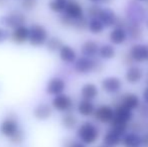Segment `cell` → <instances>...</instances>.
I'll list each match as a JSON object with an SVG mask.
<instances>
[{"instance_id": "cell-1", "label": "cell", "mask_w": 148, "mask_h": 147, "mask_svg": "<svg viewBox=\"0 0 148 147\" xmlns=\"http://www.w3.org/2000/svg\"><path fill=\"white\" fill-rule=\"evenodd\" d=\"M76 135L79 141L85 145H93L100 137V129L95 123L91 121H84L76 129Z\"/></svg>"}, {"instance_id": "cell-2", "label": "cell", "mask_w": 148, "mask_h": 147, "mask_svg": "<svg viewBox=\"0 0 148 147\" xmlns=\"http://www.w3.org/2000/svg\"><path fill=\"white\" fill-rule=\"evenodd\" d=\"M125 15L128 22L141 25L142 22L146 19L147 10L140 2L132 0L127 4V7L125 8Z\"/></svg>"}, {"instance_id": "cell-3", "label": "cell", "mask_w": 148, "mask_h": 147, "mask_svg": "<svg viewBox=\"0 0 148 147\" xmlns=\"http://www.w3.org/2000/svg\"><path fill=\"white\" fill-rule=\"evenodd\" d=\"M74 70L79 75H89L92 73H98L103 69V65L94 57H80L76 59L74 64Z\"/></svg>"}, {"instance_id": "cell-4", "label": "cell", "mask_w": 148, "mask_h": 147, "mask_svg": "<svg viewBox=\"0 0 148 147\" xmlns=\"http://www.w3.org/2000/svg\"><path fill=\"white\" fill-rule=\"evenodd\" d=\"M26 21V15L20 10H11L0 17V24L2 27L11 30L20 25H24Z\"/></svg>"}, {"instance_id": "cell-5", "label": "cell", "mask_w": 148, "mask_h": 147, "mask_svg": "<svg viewBox=\"0 0 148 147\" xmlns=\"http://www.w3.org/2000/svg\"><path fill=\"white\" fill-rule=\"evenodd\" d=\"M49 31L47 29L39 23H33L29 26V36L28 43L31 46L39 47L45 44L49 39Z\"/></svg>"}, {"instance_id": "cell-6", "label": "cell", "mask_w": 148, "mask_h": 147, "mask_svg": "<svg viewBox=\"0 0 148 147\" xmlns=\"http://www.w3.org/2000/svg\"><path fill=\"white\" fill-rule=\"evenodd\" d=\"M19 130H21L19 120L14 114H9L0 122V134L7 139H10Z\"/></svg>"}, {"instance_id": "cell-7", "label": "cell", "mask_w": 148, "mask_h": 147, "mask_svg": "<svg viewBox=\"0 0 148 147\" xmlns=\"http://www.w3.org/2000/svg\"><path fill=\"white\" fill-rule=\"evenodd\" d=\"M51 106L53 110L60 112V113H68V112H72L73 108H74V100L71 96L64 93V94L53 97Z\"/></svg>"}, {"instance_id": "cell-8", "label": "cell", "mask_w": 148, "mask_h": 147, "mask_svg": "<svg viewBox=\"0 0 148 147\" xmlns=\"http://www.w3.org/2000/svg\"><path fill=\"white\" fill-rule=\"evenodd\" d=\"M101 89L108 95H116L122 90L123 82L117 76L105 77L101 81Z\"/></svg>"}, {"instance_id": "cell-9", "label": "cell", "mask_w": 148, "mask_h": 147, "mask_svg": "<svg viewBox=\"0 0 148 147\" xmlns=\"http://www.w3.org/2000/svg\"><path fill=\"white\" fill-rule=\"evenodd\" d=\"M133 63L142 64L148 62V44L146 43H134L130 46L128 51Z\"/></svg>"}, {"instance_id": "cell-10", "label": "cell", "mask_w": 148, "mask_h": 147, "mask_svg": "<svg viewBox=\"0 0 148 147\" xmlns=\"http://www.w3.org/2000/svg\"><path fill=\"white\" fill-rule=\"evenodd\" d=\"M66 89V83L60 77H53L47 83L45 91L49 96L56 97L58 95L64 94Z\"/></svg>"}, {"instance_id": "cell-11", "label": "cell", "mask_w": 148, "mask_h": 147, "mask_svg": "<svg viewBox=\"0 0 148 147\" xmlns=\"http://www.w3.org/2000/svg\"><path fill=\"white\" fill-rule=\"evenodd\" d=\"M94 118L101 124H110L114 117V108L110 105H100L96 107Z\"/></svg>"}, {"instance_id": "cell-12", "label": "cell", "mask_w": 148, "mask_h": 147, "mask_svg": "<svg viewBox=\"0 0 148 147\" xmlns=\"http://www.w3.org/2000/svg\"><path fill=\"white\" fill-rule=\"evenodd\" d=\"M62 14L69 17L70 19L77 20L85 16V9L82 4L77 0H69Z\"/></svg>"}, {"instance_id": "cell-13", "label": "cell", "mask_w": 148, "mask_h": 147, "mask_svg": "<svg viewBox=\"0 0 148 147\" xmlns=\"http://www.w3.org/2000/svg\"><path fill=\"white\" fill-rule=\"evenodd\" d=\"M140 104H141V100L138 95L132 92H127L119 97L118 103L116 105H121V106L127 108L128 110L134 111L138 109Z\"/></svg>"}, {"instance_id": "cell-14", "label": "cell", "mask_w": 148, "mask_h": 147, "mask_svg": "<svg viewBox=\"0 0 148 147\" xmlns=\"http://www.w3.org/2000/svg\"><path fill=\"white\" fill-rule=\"evenodd\" d=\"M144 78V71L139 66L132 65L127 68L124 74V79L128 84L136 85L140 83Z\"/></svg>"}, {"instance_id": "cell-15", "label": "cell", "mask_w": 148, "mask_h": 147, "mask_svg": "<svg viewBox=\"0 0 148 147\" xmlns=\"http://www.w3.org/2000/svg\"><path fill=\"white\" fill-rule=\"evenodd\" d=\"M53 109L49 103H39L32 110V116L37 121H47L51 118Z\"/></svg>"}, {"instance_id": "cell-16", "label": "cell", "mask_w": 148, "mask_h": 147, "mask_svg": "<svg viewBox=\"0 0 148 147\" xmlns=\"http://www.w3.org/2000/svg\"><path fill=\"white\" fill-rule=\"evenodd\" d=\"M118 15L114 9L110 7H102L101 11L98 16V19L102 22V24L104 25L105 28L109 27H114L117 21Z\"/></svg>"}, {"instance_id": "cell-17", "label": "cell", "mask_w": 148, "mask_h": 147, "mask_svg": "<svg viewBox=\"0 0 148 147\" xmlns=\"http://www.w3.org/2000/svg\"><path fill=\"white\" fill-rule=\"evenodd\" d=\"M132 119H133V111L128 110L127 108L121 106V105H116L114 107V117L113 120H112L113 123L130 124Z\"/></svg>"}, {"instance_id": "cell-18", "label": "cell", "mask_w": 148, "mask_h": 147, "mask_svg": "<svg viewBox=\"0 0 148 147\" xmlns=\"http://www.w3.org/2000/svg\"><path fill=\"white\" fill-rule=\"evenodd\" d=\"M28 36H29V27L24 24L12 29L9 38L15 44H24L28 42Z\"/></svg>"}, {"instance_id": "cell-19", "label": "cell", "mask_w": 148, "mask_h": 147, "mask_svg": "<svg viewBox=\"0 0 148 147\" xmlns=\"http://www.w3.org/2000/svg\"><path fill=\"white\" fill-rule=\"evenodd\" d=\"M58 53H59L60 59L66 65H73L76 62V59H78L76 49L70 44H64V43Z\"/></svg>"}, {"instance_id": "cell-20", "label": "cell", "mask_w": 148, "mask_h": 147, "mask_svg": "<svg viewBox=\"0 0 148 147\" xmlns=\"http://www.w3.org/2000/svg\"><path fill=\"white\" fill-rule=\"evenodd\" d=\"M99 43L96 40L93 39H88V40H85L84 42L81 45V55L82 57H96L98 55V51H99Z\"/></svg>"}, {"instance_id": "cell-21", "label": "cell", "mask_w": 148, "mask_h": 147, "mask_svg": "<svg viewBox=\"0 0 148 147\" xmlns=\"http://www.w3.org/2000/svg\"><path fill=\"white\" fill-rule=\"evenodd\" d=\"M99 93V87L94 83H85L80 91L82 99L88 101H94L95 99H97Z\"/></svg>"}, {"instance_id": "cell-22", "label": "cell", "mask_w": 148, "mask_h": 147, "mask_svg": "<svg viewBox=\"0 0 148 147\" xmlns=\"http://www.w3.org/2000/svg\"><path fill=\"white\" fill-rule=\"evenodd\" d=\"M121 144L123 147H141L142 145V137L137 132H127L122 136Z\"/></svg>"}, {"instance_id": "cell-23", "label": "cell", "mask_w": 148, "mask_h": 147, "mask_svg": "<svg viewBox=\"0 0 148 147\" xmlns=\"http://www.w3.org/2000/svg\"><path fill=\"white\" fill-rule=\"evenodd\" d=\"M128 39L125 28L113 27L109 34V41L112 45H122Z\"/></svg>"}, {"instance_id": "cell-24", "label": "cell", "mask_w": 148, "mask_h": 147, "mask_svg": "<svg viewBox=\"0 0 148 147\" xmlns=\"http://www.w3.org/2000/svg\"><path fill=\"white\" fill-rule=\"evenodd\" d=\"M60 124H62V128L69 130V131H72V130L77 129V127L79 126V118L73 112L64 113V115L60 118Z\"/></svg>"}, {"instance_id": "cell-25", "label": "cell", "mask_w": 148, "mask_h": 147, "mask_svg": "<svg viewBox=\"0 0 148 147\" xmlns=\"http://www.w3.org/2000/svg\"><path fill=\"white\" fill-rule=\"evenodd\" d=\"M95 110H96V106L93 101H88L82 99L78 103V105H77V112L82 117H86V118L91 117V116L94 115Z\"/></svg>"}, {"instance_id": "cell-26", "label": "cell", "mask_w": 148, "mask_h": 147, "mask_svg": "<svg viewBox=\"0 0 148 147\" xmlns=\"http://www.w3.org/2000/svg\"><path fill=\"white\" fill-rule=\"evenodd\" d=\"M125 30H126L128 38H130L131 40H139L143 36V29L140 24L131 23V22L127 21V25L125 27Z\"/></svg>"}, {"instance_id": "cell-27", "label": "cell", "mask_w": 148, "mask_h": 147, "mask_svg": "<svg viewBox=\"0 0 148 147\" xmlns=\"http://www.w3.org/2000/svg\"><path fill=\"white\" fill-rule=\"evenodd\" d=\"M122 136L114 130L109 129L103 136V144L108 147H117L121 144Z\"/></svg>"}, {"instance_id": "cell-28", "label": "cell", "mask_w": 148, "mask_h": 147, "mask_svg": "<svg viewBox=\"0 0 148 147\" xmlns=\"http://www.w3.org/2000/svg\"><path fill=\"white\" fill-rule=\"evenodd\" d=\"M98 55L100 59L109 61V59H113L117 55V51H116L115 46L112 45L111 43H104L99 46Z\"/></svg>"}, {"instance_id": "cell-29", "label": "cell", "mask_w": 148, "mask_h": 147, "mask_svg": "<svg viewBox=\"0 0 148 147\" xmlns=\"http://www.w3.org/2000/svg\"><path fill=\"white\" fill-rule=\"evenodd\" d=\"M62 44H64V42H62V40L60 37L49 36L45 45L49 53H58L60 47L62 46Z\"/></svg>"}, {"instance_id": "cell-30", "label": "cell", "mask_w": 148, "mask_h": 147, "mask_svg": "<svg viewBox=\"0 0 148 147\" xmlns=\"http://www.w3.org/2000/svg\"><path fill=\"white\" fill-rule=\"evenodd\" d=\"M87 29H88L92 34L97 36V34H101L102 32L104 31L105 27H104L102 22L100 21L98 18H92V19H89Z\"/></svg>"}, {"instance_id": "cell-31", "label": "cell", "mask_w": 148, "mask_h": 147, "mask_svg": "<svg viewBox=\"0 0 148 147\" xmlns=\"http://www.w3.org/2000/svg\"><path fill=\"white\" fill-rule=\"evenodd\" d=\"M69 0H51L49 2V8L55 13H62Z\"/></svg>"}, {"instance_id": "cell-32", "label": "cell", "mask_w": 148, "mask_h": 147, "mask_svg": "<svg viewBox=\"0 0 148 147\" xmlns=\"http://www.w3.org/2000/svg\"><path fill=\"white\" fill-rule=\"evenodd\" d=\"M101 9H102V7L99 5V4H91V5H89L86 9L87 18H88V19L98 18Z\"/></svg>"}, {"instance_id": "cell-33", "label": "cell", "mask_w": 148, "mask_h": 147, "mask_svg": "<svg viewBox=\"0 0 148 147\" xmlns=\"http://www.w3.org/2000/svg\"><path fill=\"white\" fill-rule=\"evenodd\" d=\"M24 140H25V133H24V131L21 129V130H19L15 135L12 136L10 139H8V141L11 144H13V145H20V144L23 143Z\"/></svg>"}, {"instance_id": "cell-34", "label": "cell", "mask_w": 148, "mask_h": 147, "mask_svg": "<svg viewBox=\"0 0 148 147\" xmlns=\"http://www.w3.org/2000/svg\"><path fill=\"white\" fill-rule=\"evenodd\" d=\"M20 6L24 11H32L37 6V0H21Z\"/></svg>"}, {"instance_id": "cell-35", "label": "cell", "mask_w": 148, "mask_h": 147, "mask_svg": "<svg viewBox=\"0 0 148 147\" xmlns=\"http://www.w3.org/2000/svg\"><path fill=\"white\" fill-rule=\"evenodd\" d=\"M137 110H138V113L141 117L144 118V119H148V104H146V103L142 104L141 103Z\"/></svg>"}, {"instance_id": "cell-36", "label": "cell", "mask_w": 148, "mask_h": 147, "mask_svg": "<svg viewBox=\"0 0 148 147\" xmlns=\"http://www.w3.org/2000/svg\"><path fill=\"white\" fill-rule=\"evenodd\" d=\"M64 147H87V145H85L84 143H82L79 140L69 139L64 142Z\"/></svg>"}, {"instance_id": "cell-37", "label": "cell", "mask_w": 148, "mask_h": 147, "mask_svg": "<svg viewBox=\"0 0 148 147\" xmlns=\"http://www.w3.org/2000/svg\"><path fill=\"white\" fill-rule=\"evenodd\" d=\"M9 36H10V34H9V31H8V29L2 27V26L0 25V43H3L4 41L9 39Z\"/></svg>"}, {"instance_id": "cell-38", "label": "cell", "mask_w": 148, "mask_h": 147, "mask_svg": "<svg viewBox=\"0 0 148 147\" xmlns=\"http://www.w3.org/2000/svg\"><path fill=\"white\" fill-rule=\"evenodd\" d=\"M122 62H123V64L124 65H127L129 67V66H132L133 64V61L131 59V57H130V55H128V53H124L123 55V57H122Z\"/></svg>"}, {"instance_id": "cell-39", "label": "cell", "mask_w": 148, "mask_h": 147, "mask_svg": "<svg viewBox=\"0 0 148 147\" xmlns=\"http://www.w3.org/2000/svg\"><path fill=\"white\" fill-rule=\"evenodd\" d=\"M142 99H143V103H146V104H148V86L144 89V90H143Z\"/></svg>"}, {"instance_id": "cell-40", "label": "cell", "mask_w": 148, "mask_h": 147, "mask_svg": "<svg viewBox=\"0 0 148 147\" xmlns=\"http://www.w3.org/2000/svg\"><path fill=\"white\" fill-rule=\"evenodd\" d=\"M142 137V145L143 147H148V133L144 134L143 136H141Z\"/></svg>"}, {"instance_id": "cell-41", "label": "cell", "mask_w": 148, "mask_h": 147, "mask_svg": "<svg viewBox=\"0 0 148 147\" xmlns=\"http://www.w3.org/2000/svg\"><path fill=\"white\" fill-rule=\"evenodd\" d=\"M88 1L92 4H99L102 2V0H88Z\"/></svg>"}, {"instance_id": "cell-42", "label": "cell", "mask_w": 148, "mask_h": 147, "mask_svg": "<svg viewBox=\"0 0 148 147\" xmlns=\"http://www.w3.org/2000/svg\"><path fill=\"white\" fill-rule=\"evenodd\" d=\"M6 3H7V0H0V7L4 6Z\"/></svg>"}, {"instance_id": "cell-43", "label": "cell", "mask_w": 148, "mask_h": 147, "mask_svg": "<svg viewBox=\"0 0 148 147\" xmlns=\"http://www.w3.org/2000/svg\"><path fill=\"white\" fill-rule=\"evenodd\" d=\"M136 1H138V2H146V1H148V0H136Z\"/></svg>"}, {"instance_id": "cell-44", "label": "cell", "mask_w": 148, "mask_h": 147, "mask_svg": "<svg viewBox=\"0 0 148 147\" xmlns=\"http://www.w3.org/2000/svg\"><path fill=\"white\" fill-rule=\"evenodd\" d=\"M146 27H147V29H148V17L146 18Z\"/></svg>"}, {"instance_id": "cell-45", "label": "cell", "mask_w": 148, "mask_h": 147, "mask_svg": "<svg viewBox=\"0 0 148 147\" xmlns=\"http://www.w3.org/2000/svg\"><path fill=\"white\" fill-rule=\"evenodd\" d=\"M98 147H108V146H106V145H104V144H101V145H99Z\"/></svg>"}, {"instance_id": "cell-46", "label": "cell", "mask_w": 148, "mask_h": 147, "mask_svg": "<svg viewBox=\"0 0 148 147\" xmlns=\"http://www.w3.org/2000/svg\"><path fill=\"white\" fill-rule=\"evenodd\" d=\"M146 83H147V86H148V75H147V78H146Z\"/></svg>"}]
</instances>
